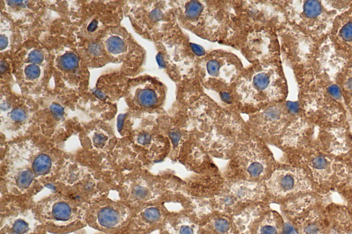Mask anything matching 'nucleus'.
<instances>
[{"instance_id":"f257e3e1","label":"nucleus","mask_w":352,"mask_h":234,"mask_svg":"<svg viewBox=\"0 0 352 234\" xmlns=\"http://www.w3.org/2000/svg\"><path fill=\"white\" fill-rule=\"evenodd\" d=\"M347 57L327 36L316 40L291 65L298 84V102L310 121L320 122L324 128L344 126L348 110L336 76Z\"/></svg>"},{"instance_id":"f03ea898","label":"nucleus","mask_w":352,"mask_h":234,"mask_svg":"<svg viewBox=\"0 0 352 234\" xmlns=\"http://www.w3.org/2000/svg\"><path fill=\"white\" fill-rule=\"evenodd\" d=\"M65 158L30 142L10 145L1 161L0 198H34L51 187Z\"/></svg>"},{"instance_id":"7ed1b4c3","label":"nucleus","mask_w":352,"mask_h":234,"mask_svg":"<svg viewBox=\"0 0 352 234\" xmlns=\"http://www.w3.org/2000/svg\"><path fill=\"white\" fill-rule=\"evenodd\" d=\"M114 174L94 163L87 156L67 157L50 188L52 191L89 204L109 196Z\"/></svg>"},{"instance_id":"20e7f679","label":"nucleus","mask_w":352,"mask_h":234,"mask_svg":"<svg viewBox=\"0 0 352 234\" xmlns=\"http://www.w3.org/2000/svg\"><path fill=\"white\" fill-rule=\"evenodd\" d=\"M352 1H290L285 4L288 25L314 39L329 34L336 17L345 10Z\"/></svg>"},{"instance_id":"39448f33","label":"nucleus","mask_w":352,"mask_h":234,"mask_svg":"<svg viewBox=\"0 0 352 234\" xmlns=\"http://www.w3.org/2000/svg\"><path fill=\"white\" fill-rule=\"evenodd\" d=\"M88 204L64 194L52 191L35 200L34 211L47 233L69 234L87 226Z\"/></svg>"},{"instance_id":"423d86ee","label":"nucleus","mask_w":352,"mask_h":234,"mask_svg":"<svg viewBox=\"0 0 352 234\" xmlns=\"http://www.w3.org/2000/svg\"><path fill=\"white\" fill-rule=\"evenodd\" d=\"M240 93L248 102L283 101L287 94V85L282 68L278 63H273L254 69L241 84Z\"/></svg>"},{"instance_id":"0eeeda50","label":"nucleus","mask_w":352,"mask_h":234,"mask_svg":"<svg viewBox=\"0 0 352 234\" xmlns=\"http://www.w3.org/2000/svg\"><path fill=\"white\" fill-rule=\"evenodd\" d=\"M159 189L157 178L143 167L114 174L113 191L133 209L156 204Z\"/></svg>"},{"instance_id":"6e6552de","label":"nucleus","mask_w":352,"mask_h":234,"mask_svg":"<svg viewBox=\"0 0 352 234\" xmlns=\"http://www.w3.org/2000/svg\"><path fill=\"white\" fill-rule=\"evenodd\" d=\"M35 200L0 198V234H47L35 215Z\"/></svg>"},{"instance_id":"1a4fd4ad","label":"nucleus","mask_w":352,"mask_h":234,"mask_svg":"<svg viewBox=\"0 0 352 234\" xmlns=\"http://www.w3.org/2000/svg\"><path fill=\"white\" fill-rule=\"evenodd\" d=\"M133 210L118 198L104 197L88 204L87 225L100 233L119 234L127 224Z\"/></svg>"},{"instance_id":"9d476101","label":"nucleus","mask_w":352,"mask_h":234,"mask_svg":"<svg viewBox=\"0 0 352 234\" xmlns=\"http://www.w3.org/2000/svg\"><path fill=\"white\" fill-rule=\"evenodd\" d=\"M267 185L269 191L277 196H285L311 189L306 174L298 168H285L274 172Z\"/></svg>"},{"instance_id":"9b49d317","label":"nucleus","mask_w":352,"mask_h":234,"mask_svg":"<svg viewBox=\"0 0 352 234\" xmlns=\"http://www.w3.org/2000/svg\"><path fill=\"white\" fill-rule=\"evenodd\" d=\"M163 211L156 204L133 210L126 226L119 234H149L162 222Z\"/></svg>"},{"instance_id":"f8f14e48","label":"nucleus","mask_w":352,"mask_h":234,"mask_svg":"<svg viewBox=\"0 0 352 234\" xmlns=\"http://www.w3.org/2000/svg\"><path fill=\"white\" fill-rule=\"evenodd\" d=\"M328 36L338 51L352 58V3L336 17Z\"/></svg>"},{"instance_id":"ddd939ff","label":"nucleus","mask_w":352,"mask_h":234,"mask_svg":"<svg viewBox=\"0 0 352 234\" xmlns=\"http://www.w3.org/2000/svg\"><path fill=\"white\" fill-rule=\"evenodd\" d=\"M295 213V226L300 234H329L326 211L311 208L310 204Z\"/></svg>"},{"instance_id":"4468645a","label":"nucleus","mask_w":352,"mask_h":234,"mask_svg":"<svg viewBox=\"0 0 352 234\" xmlns=\"http://www.w3.org/2000/svg\"><path fill=\"white\" fill-rule=\"evenodd\" d=\"M329 234H350L352 233V215L349 209L334 207L326 211Z\"/></svg>"},{"instance_id":"2eb2a0df","label":"nucleus","mask_w":352,"mask_h":234,"mask_svg":"<svg viewBox=\"0 0 352 234\" xmlns=\"http://www.w3.org/2000/svg\"><path fill=\"white\" fill-rule=\"evenodd\" d=\"M336 79L346 108L352 115V58L347 57L344 60L338 69Z\"/></svg>"},{"instance_id":"dca6fc26","label":"nucleus","mask_w":352,"mask_h":234,"mask_svg":"<svg viewBox=\"0 0 352 234\" xmlns=\"http://www.w3.org/2000/svg\"><path fill=\"white\" fill-rule=\"evenodd\" d=\"M160 99V91L150 84L139 86L135 92L133 100L137 106L141 108H151L157 106Z\"/></svg>"},{"instance_id":"f3484780","label":"nucleus","mask_w":352,"mask_h":234,"mask_svg":"<svg viewBox=\"0 0 352 234\" xmlns=\"http://www.w3.org/2000/svg\"><path fill=\"white\" fill-rule=\"evenodd\" d=\"M89 137L92 148L99 152H103V153H104L107 169L111 172L109 167V159L107 155V152L106 150L110 140L109 135L101 129H96L91 132Z\"/></svg>"},{"instance_id":"a211bd4d","label":"nucleus","mask_w":352,"mask_h":234,"mask_svg":"<svg viewBox=\"0 0 352 234\" xmlns=\"http://www.w3.org/2000/svg\"><path fill=\"white\" fill-rule=\"evenodd\" d=\"M226 63L223 58H208L206 60V71L212 78L219 79L221 77L225 80H229L231 78L226 74V71L232 73L234 71L226 70Z\"/></svg>"},{"instance_id":"6ab92c4d","label":"nucleus","mask_w":352,"mask_h":234,"mask_svg":"<svg viewBox=\"0 0 352 234\" xmlns=\"http://www.w3.org/2000/svg\"><path fill=\"white\" fill-rule=\"evenodd\" d=\"M28 120L29 114L23 108H14L8 113L6 121H8V124L7 126L9 127L12 123L14 124V127L21 126L22 128H24L25 123Z\"/></svg>"},{"instance_id":"aec40b11","label":"nucleus","mask_w":352,"mask_h":234,"mask_svg":"<svg viewBox=\"0 0 352 234\" xmlns=\"http://www.w3.org/2000/svg\"><path fill=\"white\" fill-rule=\"evenodd\" d=\"M280 231H283V229H280L278 220L271 217L261 224L258 229V234H280Z\"/></svg>"},{"instance_id":"412c9836","label":"nucleus","mask_w":352,"mask_h":234,"mask_svg":"<svg viewBox=\"0 0 352 234\" xmlns=\"http://www.w3.org/2000/svg\"><path fill=\"white\" fill-rule=\"evenodd\" d=\"M106 47L110 54L118 55L124 51L126 46L124 42L120 37L113 36L107 40Z\"/></svg>"},{"instance_id":"4be33fe9","label":"nucleus","mask_w":352,"mask_h":234,"mask_svg":"<svg viewBox=\"0 0 352 234\" xmlns=\"http://www.w3.org/2000/svg\"><path fill=\"white\" fill-rule=\"evenodd\" d=\"M78 63V58L74 53H67L62 56L59 60V65L63 69H74Z\"/></svg>"},{"instance_id":"5701e85b","label":"nucleus","mask_w":352,"mask_h":234,"mask_svg":"<svg viewBox=\"0 0 352 234\" xmlns=\"http://www.w3.org/2000/svg\"><path fill=\"white\" fill-rule=\"evenodd\" d=\"M213 228L217 232L224 234L230 231V224L228 220L219 218L213 221Z\"/></svg>"},{"instance_id":"b1692460","label":"nucleus","mask_w":352,"mask_h":234,"mask_svg":"<svg viewBox=\"0 0 352 234\" xmlns=\"http://www.w3.org/2000/svg\"><path fill=\"white\" fill-rule=\"evenodd\" d=\"M173 234H195V227L188 222H182L175 226Z\"/></svg>"},{"instance_id":"393cba45","label":"nucleus","mask_w":352,"mask_h":234,"mask_svg":"<svg viewBox=\"0 0 352 234\" xmlns=\"http://www.w3.org/2000/svg\"><path fill=\"white\" fill-rule=\"evenodd\" d=\"M152 141V136L146 132H140L135 136V142L142 147L148 146Z\"/></svg>"},{"instance_id":"a878e982","label":"nucleus","mask_w":352,"mask_h":234,"mask_svg":"<svg viewBox=\"0 0 352 234\" xmlns=\"http://www.w3.org/2000/svg\"><path fill=\"white\" fill-rule=\"evenodd\" d=\"M50 112L56 121H60L64 118L65 109L57 103H53L50 106Z\"/></svg>"},{"instance_id":"bb28decb","label":"nucleus","mask_w":352,"mask_h":234,"mask_svg":"<svg viewBox=\"0 0 352 234\" xmlns=\"http://www.w3.org/2000/svg\"><path fill=\"white\" fill-rule=\"evenodd\" d=\"M25 74L29 79H35L38 78L40 74V69L36 65H30L25 69Z\"/></svg>"},{"instance_id":"cd10ccee","label":"nucleus","mask_w":352,"mask_h":234,"mask_svg":"<svg viewBox=\"0 0 352 234\" xmlns=\"http://www.w3.org/2000/svg\"><path fill=\"white\" fill-rule=\"evenodd\" d=\"M43 59L42 53L37 50H33L28 55V60L32 63H40Z\"/></svg>"},{"instance_id":"c85d7f7f","label":"nucleus","mask_w":352,"mask_h":234,"mask_svg":"<svg viewBox=\"0 0 352 234\" xmlns=\"http://www.w3.org/2000/svg\"><path fill=\"white\" fill-rule=\"evenodd\" d=\"M89 51L91 53L94 54H98L100 52V46H98L97 44H91L89 46Z\"/></svg>"},{"instance_id":"c756f323","label":"nucleus","mask_w":352,"mask_h":234,"mask_svg":"<svg viewBox=\"0 0 352 234\" xmlns=\"http://www.w3.org/2000/svg\"><path fill=\"white\" fill-rule=\"evenodd\" d=\"M98 26V21L96 20L92 21L87 27V30L89 32H93L94 31Z\"/></svg>"},{"instance_id":"7c9ffc66","label":"nucleus","mask_w":352,"mask_h":234,"mask_svg":"<svg viewBox=\"0 0 352 234\" xmlns=\"http://www.w3.org/2000/svg\"><path fill=\"white\" fill-rule=\"evenodd\" d=\"M8 45V39L6 36H4L3 35H1V40H0V45H1V49H3V48H5Z\"/></svg>"},{"instance_id":"2f4dec72","label":"nucleus","mask_w":352,"mask_h":234,"mask_svg":"<svg viewBox=\"0 0 352 234\" xmlns=\"http://www.w3.org/2000/svg\"><path fill=\"white\" fill-rule=\"evenodd\" d=\"M6 62L3 61V60H1V72L3 73L4 71H6V69L7 67L6 65Z\"/></svg>"},{"instance_id":"473e14b6","label":"nucleus","mask_w":352,"mask_h":234,"mask_svg":"<svg viewBox=\"0 0 352 234\" xmlns=\"http://www.w3.org/2000/svg\"><path fill=\"white\" fill-rule=\"evenodd\" d=\"M349 211H350L351 214L352 215V202H351V204H350V207H349Z\"/></svg>"},{"instance_id":"72a5a7b5","label":"nucleus","mask_w":352,"mask_h":234,"mask_svg":"<svg viewBox=\"0 0 352 234\" xmlns=\"http://www.w3.org/2000/svg\"><path fill=\"white\" fill-rule=\"evenodd\" d=\"M98 234H104V233H98Z\"/></svg>"}]
</instances>
